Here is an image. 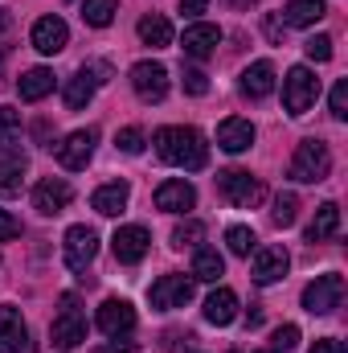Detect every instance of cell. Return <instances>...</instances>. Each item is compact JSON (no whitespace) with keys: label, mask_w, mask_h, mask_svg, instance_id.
<instances>
[{"label":"cell","mask_w":348,"mask_h":353,"mask_svg":"<svg viewBox=\"0 0 348 353\" xmlns=\"http://www.w3.org/2000/svg\"><path fill=\"white\" fill-rule=\"evenodd\" d=\"M205 321L217 325V329H221V325H234V321H238V296H234L230 288H217V292L205 300Z\"/></svg>","instance_id":"obj_22"},{"label":"cell","mask_w":348,"mask_h":353,"mask_svg":"<svg viewBox=\"0 0 348 353\" xmlns=\"http://www.w3.org/2000/svg\"><path fill=\"white\" fill-rule=\"evenodd\" d=\"M127 201H131V189H127V181H111V185L94 189V197H90V205H94L102 218H115V214H123V210H127Z\"/></svg>","instance_id":"obj_20"},{"label":"cell","mask_w":348,"mask_h":353,"mask_svg":"<svg viewBox=\"0 0 348 353\" xmlns=\"http://www.w3.org/2000/svg\"><path fill=\"white\" fill-rule=\"evenodd\" d=\"M234 4H254V0H234Z\"/></svg>","instance_id":"obj_45"},{"label":"cell","mask_w":348,"mask_h":353,"mask_svg":"<svg viewBox=\"0 0 348 353\" xmlns=\"http://www.w3.org/2000/svg\"><path fill=\"white\" fill-rule=\"evenodd\" d=\"M205 239V226L197 222V218H188V222H180L173 230V247H197Z\"/></svg>","instance_id":"obj_34"},{"label":"cell","mask_w":348,"mask_h":353,"mask_svg":"<svg viewBox=\"0 0 348 353\" xmlns=\"http://www.w3.org/2000/svg\"><path fill=\"white\" fill-rule=\"evenodd\" d=\"M217 41H221V29L217 25H205V21H197V25H188L184 29V41H180V50L188 54V58H209L213 50H217Z\"/></svg>","instance_id":"obj_18"},{"label":"cell","mask_w":348,"mask_h":353,"mask_svg":"<svg viewBox=\"0 0 348 353\" xmlns=\"http://www.w3.org/2000/svg\"><path fill=\"white\" fill-rule=\"evenodd\" d=\"M238 87H242L246 99H266V94L274 90V66H270V62H254V66H246Z\"/></svg>","instance_id":"obj_24"},{"label":"cell","mask_w":348,"mask_h":353,"mask_svg":"<svg viewBox=\"0 0 348 353\" xmlns=\"http://www.w3.org/2000/svg\"><path fill=\"white\" fill-rule=\"evenodd\" d=\"M180 83H184V90H188V94H205V90H209V79H205L201 70H193V66L184 70V79H180Z\"/></svg>","instance_id":"obj_39"},{"label":"cell","mask_w":348,"mask_h":353,"mask_svg":"<svg viewBox=\"0 0 348 353\" xmlns=\"http://www.w3.org/2000/svg\"><path fill=\"white\" fill-rule=\"evenodd\" d=\"M4 25H8V17H4V8H0V29H4Z\"/></svg>","instance_id":"obj_44"},{"label":"cell","mask_w":348,"mask_h":353,"mask_svg":"<svg viewBox=\"0 0 348 353\" xmlns=\"http://www.w3.org/2000/svg\"><path fill=\"white\" fill-rule=\"evenodd\" d=\"M205 8H209V0H180V12L184 17H201Z\"/></svg>","instance_id":"obj_43"},{"label":"cell","mask_w":348,"mask_h":353,"mask_svg":"<svg viewBox=\"0 0 348 353\" xmlns=\"http://www.w3.org/2000/svg\"><path fill=\"white\" fill-rule=\"evenodd\" d=\"M307 353H345V345H340L336 337H320V341H316Z\"/></svg>","instance_id":"obj_41"},{"label":"cell","mask_w":348,"mask_h":353,"mask_svg":"<svg viewBox=\"0 0 348 353\" xmlns=\"http://www.w3.org/2000/svg\"><path fill=\"white\" fill-rule=\"evenodd\" d=\"M336 230H340V205H336V201H324V205L316 210L312 226H307V243H328Z\"/></svg>","instance_id":"obj_25"},{"label":"cell","mask_w":348,"mask_h":353,"mask_svg":"<svg viewBox=\"0 0 348 353\" xmlns=\"http://www.w3.org/2000/svg\"><path fill=\"white\" fill-rule=\"evenodd\" d=\"M98 70H90V66H83V70H74L70 79H66V107L70 111H83L90 99H94V87L102 83V79H94Z\"/></svg>","instance_id":"obj_21"},{"label":"cell","mask_w":348,"mask_h":353,"mask_svg":"<svg viewBox=\"0 0 348 353\" xmlns=\"http://www.w3.org/2000/svg\"><path fill=\"white\" fill-rule=\"evenodd\" d=\"M115 148L127 152V157H140V152H144V132H140V128H123V132L115 136Z\"/></svg>","instance_id":"obj_36"},{"label":"cell","mask_w":348,"mask_h":353,"mask_svg":"<svg viewBox=\"0 0 348 353\" xmlns=\"http://www.w3.org/2000/svg\"><path fill=\"white\" fill-rule=\"evenodd\" d=\"M332 173V152L324 140H303L291 157V181L299 185H312V181H324Z\"/></svg>","instance_id":"obj_3"},{"label":"cell","mask_w":348,"mask_h":353,"mask_svg":"<svg viewBox=\"0 0 348 353\" xmlns=\"http://www.w3.org/2000/svg\"><path fill=\"white\" fill-rule=\"evenodd\" d=\"M50 337H54V345H58L62 353H66V350H78V345L87 341V312L78 308V296H74V292H66V296H62Z\"/></svg>","instance_id":"obj_2"},{"label":"cell","mask_w":348,"mask_h":353,"mask_svg":"<svg viewBox=\"0 0 348 353\" xmlns=\"http://www.w3.org/2000/svg\"><path fill=\"white\" fill-rule=\"evenodd\" d=\"M287 267H291V255L283 251V247H262V251H254V283H279L283 275H287Z\"/></svg>","instance_id":"obj_17"},{"label":"cell","mask_w":348,"mask_h":353,"mask_svg":"<svg viewBox=\"0 0 348 353\" xmlns=\"http://www.w3.org/2000/svg\"><path fill=\"white\" fill-rule=\"evenodd\" d=\"M83 21L94 25V29H107L115 21V0H87L83 4Z\"/></svg>","instance_id":"obj_30"},{"label":"cell","mask_w":348,"mask_h":353,"mask_svg":"<svg viewBox=\"0 0 348 353\" xmlns=\"http://www.w3.org/2000/svg\"><path fill=\"white\" fill-rule=\"evenodd\" d=\"M17 234H21V222H17L8 210H0V243H12Z\"/></svg>","instance_id":"obj_40"},{"label":"cell","mask_w":348,"mask_h":353,"mask_svg":"<svg viewBox=\"0 0 348 353\" xmlns=\"http://www.w3.org/2000/svg\"><path fill=\"white\" fill-rule=\"evenodd\" d=\"M66 41H70V29H66V21L62 17H41L37 25H33V50L37 54H62L66 50Z\"/></svg>","instance_id":"obj_14"},{"label":"cell","mask_w":348,"mask_h":353,"mask_svg":"<svg viewBox=\"0 0 348 353\" xmlns=\"http://www.w3.org/2000/svg\"><path fill=\"white\" fill-rule=\"evenodd\" d=\"M148 247H152V234L144 226H119L111 234V251H115L119 263H140L148 255Z\"/></svg>","instance_id":"obj_12"},{"label":"cell","mask_w":348,"mask_h":353,"mask_svg":"<svg viewBox=\"0 0 348 353\" xmlns=\"http://www.w3.org/2000/svg\"><path fill=\"white\" fill-rule=\"evenodd\" d=\"M332 115H336V119H348V83L345 79L332 87Z\"/></svg>","instance_id":"obj_38"},{"label":"cell","mask_w":348,"mask_h":353,"mask_svg":"<svg viewBox=\"0 0 348 353\" xmlns=\"http://www.w3.org/2000/svg\"><path fill=\"white\" fill-rule=\"evenodd\" d=\"M254 243H259V239H254L250 226H230V230H226V247H230L234 255H250Z\"/></svg>","instance_id":"obj_32"},{"label":"cell","mask_w":348,"mask_h":353,"mask_svg":"<svg viewBox=\"0 0 348 353\" xmlns=\"http://www.w3.org/2000/svg\"><path fill=\"white\" fill-rule=\"evenodd\" d=\"M340 300H345V279H340L336 271L316 275V279L303 288V308H307L312 316H328V312H336Z\"/></svg>","instance_id":"obj_5"},{"label":"cell","mask_w":348,"mask_h":353,"mask_svg":"<svg viewBox=\"0 0 348 353\" xmlns=\"http://www.w3.org/2000/svg\"><path fill=\"white\" fill-rule=\"evenodd\" d=\"M324 12H328V4H324V0H287L283 21H287V25H295V29H312Z\"/></svg>","instance_id":"obj_26"},{"label":"cell","mask_w":348,"mask_h":353,"mask_svg":"<svg viewBox=\"0 0 348 353\" xmlns=\"http://www.w3.org/2000/svg\"><path fill=\"white\" fill-rule=\"evenodd\" d=\"M226 275V259L213 251V247H201L193 255V279H205V283H217Z\"/></svg>","instance_id":"obj_29"},{"label":"cell","mask_w":348,"mask_h":353,"mask_svg":"<svg viewBox=\"0 0 348 353\" xmlns=\"http://www.w3.org/2000/svg\"><path fill=\"white\" fill-rule=\"evenodd\" d=\"M148 300L156 312H173V308H184L193 300V279L188 275H160L152 288H148Z\"/></svg>","instance_id":"obj_7"},{"label":"cell","mask_w":348,"mask_h":353,"mask_svg":"<svg viewBox=\"0 0 348 353\" xmlns=\"http://www.w3.org/2000/svg\"><path fill=\"white\" fill-rule=\"evenodd\" d=\"M152 144H156V157L164 165L188 169V173H197V169L209 165V144H205V136L197 128H160Z\"/></svg>","instance_id":"obj_1"},{"label":"cell","mask_w":348,"mask_h":353,"mask_svg":"<svg viewBox=\"0 0 348 353\" xmlns=\"http://www.w3.org/2000/svg\"><path fill=\"white\" fill-rule=\"evenodd\" d=\"M299 345V329L295 325H283V329H274V353H287Z\"/></svg>","instance_id":"obj_37"},{"label":"cell","mask_w":348,"mask_h":353,"mask_svg":"<svg viewBox=\"0 0 348 353\" xmlns=\"http://www.w3.org/2000/svg\"><path fill=\"white\" fill-rule=\"evenodd\" d=\"M98 329H102L107 337H127V333L135 329V308H131L127 300H107V304L98 308Z\"/></svg>","instance_id":"obj_16"},{"label":"cell","mask_w":348,"mask_h":353,"mask_svg":"<svg viewBox=\"0 0 348 353\" xmlns=\"http://www.w3.org/2000/svg\"><path fill=\"white\" fill-rule=\"evenodd\" d=\"M303 50H307V58H312V62H332V37H328V33L307 37V41H303Z\"/></svg>","instance_id":"obj_35"},{"label":"cell","mask_w":348,"mask_h":353,"mask_svg":"<svg viewBox=\"0 0 348 353\" xmlns=\"http://www.w3.org/2000/svg\"><path fill=\"white\" fill-rule=\"evenodd\" d=\"M217 189H221V197L234 201L238 210H254L262 201V185L246 173V169H226V173H217Z\"/></svg>","instance_id":"obj_6"},{"label":"cell","mask_w":348,"mask_h":353,"mask_svg":"<svg viewBox=\"0 0 348 353\" xmlns=\"http://www.w3.org/2000/svg\"><path fill=\"white\" fill-rule=\"evenodd\" d=\"M62 251H66V267L70 271H87L94 263V255H98V234L90 226H70Z\"/></svg>","instance_id":"obj_9"},{"label":"cell","mask_w":348,"mask_h":353,"mask_svg":"<svg viewBox=\"0 0 348 353\" xmlns=\"http://www.w3.org/2000/svg\"><path fill=\"white\" fill-rule=\"evenodd\" d=\"M140 41H144V46H152V50H164V46H173V25H168V17H160V12H148V17L140 21Z\"/></svg>","instance_id":"obj_28"},{"label":"cell","mask_w":348,"mask_h":353,"mask_svg":"<svg viewBox=\"0 0 348 353\" xmlns=\"http://www.w3.org/2000/svg\"><path fill=\"white\" fill-rule=\"evenodd\" d=\"M0 353H33L29 329L21 321V308H12V304L0 308Z\"/></svg>","instance_id":"obj_13"},{"label":"cell","mask_w":348,"mask_h":353,"mask_svg":"<svg viewBox=\"0 0 348 353\" xmlns=\"http://www.w3.org/2000/svg\"><path fill=\"white\" fill-rule=\"evenodd\" d=\"M320 99V79L307 66H291L283 79V107L287 115H307V107Z\"/></svg>","instance_id":"obj_4"},{"label":"cell","mask_w":348,"mask_h":353,"mask_svg":"<svg viewBox=\"0 0 348 353\" xmlns=\"http://www.w3.org/2000/svg\"><path fill=\"white\" fill-rule=\"evenodd\" d=\"M295 214H299V197H295V193H279V197H274V214H270L274 226H291Z\"/></svg>","instance_id":"obj_33"},{"label":"cell","mask_w":348,"mask_h":353,"mask_svg":"<svg viewBox=\"0 0 348 353\" xmlns=\"http://www.w3.org/2000/svg\"><path fill=\"white\" fill-rule=\"evenodd\" d=\"M17 90H21V99H25V103H41V99L54 90V70H45V66L25 70V74H21V83H17Z\"/></svg>","instance_id":"obj_27"},{"label":"cell","mask_w":348,"mask_h":353,"mask_svg":"<svg viewBox=\"0 0 348 353\" xmlns=\"http://www.w3.org/2000/svg\"><path fill=\"white\" fill-rule=\"evenodd\" d=\"M131 87L144 103H160L168 94V70L160 62H135L131 66Z\"/></svg>","instance_id":"obj_10"},{"label":"cell","mask_w":348,"mask_h":353,"mask_svg":"<svg viewBox=\"0 0 348 353\" xmlns=\"http://www.w3.org/2000/svg\"><path fill=\"white\" fill-rule=\"evenodd\" d=\"M17 140H21V111L0 107V152H4V148H12Z\"/></svg>","instance_id":"obj_31"},{"label":"cell","mask_w":348,"mask_h":353,"mask_svg":"<svg viewBox=\"0 0 348 353\" xmlns=\"http://www.w3.org/2000/svg\"><path fill=\"white\" fill-rule=\"evenodd\" d=\"M94 144H98V132L94 128H83V132H70L58 148H54V157H58V165L62 169H87L90 157H94Z\"/></svg>","instance_id":"obj_8"},{"label":"cell","mask_w":348,"mask_h":353,"mask_svg":"<svg viewBox=\"0 0 348 353\" xmlns=\"http://www.w3.org/2000/svg\"><path fill=\"white\" fill-rule=\"evenodd\" d=\"M270 353H274V350H270Z\"/></svg>","instance_id":"obj_47"},{"label":"cell","mask_w":348,"mask_h":353,"mask_svg":"<svg viewBox=\"0 0 348 353\" xmlns=\"http://www.w3.org/2000/svg\"><path fill=\"white\" fill-rule=\"evenodd\" d=\"M94 353H131V341H127V337H115V341H107V345H98Z\"/></svg>","instance_id":"obj_42"},{"label":"cell","mask_w":348,"mask_h":353,"mask_svg":"<svg viewBox=\"0 0 348 353\" xmlns=\"http://www.w3.org/2000/svg\"><path fill=\"white\" fill-rule=\"evenodd\" d=\"M25 157L21 152H12V148H4L0 152V197H12V193H21V185H25Z\"/></svg>","instance_id":"obj_23"},{"label":"cell","mask_w":348,"mask_h":353,"mask_svg":"<svg viewBox=\"0 0 348 353\" xmlns=\"http://www.w3.org/2000/svg\"><path fill=\"white\" fill-rule=\"evenodd\" d=\"M193 205H197V189L188 181H180V176L164 181L156 189V210H164V214H188Z\"/></svg>","instance_id":"obj_15"},{"label":"cell","mask_w":348,"mask_h":353,"mask_svg":"<svg viewBox=\"0 0 348 353\" xmlns=\"http://www.w3.org/2000/svg\"><path fill=\"white\" fill-rule=\"evenodd\" d=\"M254 144V123L250 119H221V128H217V148H226V152H246Z\"/></svg>","instance_id":"obj_19"},{"label":"cell","mask_w":348,"mask_h":353,"mask_svg":"<svg viewBox=\"0 0 348 353\" xmlns=\"http://www.w3.org/2000/svg\"><path fill=\"white\" fill-rule=\"evenodd\" d=\"M0 62H4V46H0Z\"/></svg>","instance_id":"obj_46"},{"label":"cell","mask_w":348,"mask_h":353,"mask_svg":"<svg viewBox=\"0 0 348 353\" xmlns=\"http://www.w3.org/2000/svg\"><path fill=\"white\" fill-rule=\"evenodd\" d=\"M70 201H74V189H70L62 176H45V181H37V189H33V210L45 214V218L62 214Z\"/></svg>","instance_id":"obj_11"}]
</instances>
